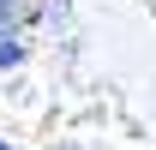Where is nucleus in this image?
<instances>
[{
    "instance_id": "f03ea898",
    "label": "nucleus",
    "mask_w": 156,
    "mask_h": 150,
    "mask_svg": "<svg viewBox=\"0 0 156 150\" xmlns=\"http://www.w3.org/2000/svg\"><path fill=\"white\" fill-rule=\"evenodd\" d=\"M0 150H12V144H6V138H0Z\"/></svg>"
},
{
    "instance_id": "f257e3e1",
    "label": "nucleus",
    "mask_w": 156,
    "mask_h": 150,
    "mask_svg": "<svg viewBox=\"0 0 156 150\" xmlns=\"http://www.w3.org/2000/svg\"><path fill=\"white\" fill-rule=\"evenodd\" d=\"M18 6L24 0H0V18H18Z\"/></svg>"
}]
</instances>
